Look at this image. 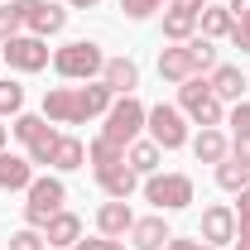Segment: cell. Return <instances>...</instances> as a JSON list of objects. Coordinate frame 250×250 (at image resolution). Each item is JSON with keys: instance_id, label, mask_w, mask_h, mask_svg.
I'll return each mask as SVG.
<instances>
[{"instance_id": "6da1fadb", "label": "cell", "mask_w": 250, "mask_h": 250, "mask_svg": "<svg viewBox=\"0 0 250 250\" xmlns=\"http://www.w3.org/2000/svg\"><path fill=\"white\" fill-rule=\"evenodd\" d=\"M145 116H149V111H145L135 96H121V101H111V111H106V130H101V135H106L111 145L130 149V145H135V135L145 130Z\"/></svg>"}, {"instance_id": "7a4b0ae2", "label": "cell", "mask_w": 250, "mask_h": 250, "mask_svg": "<svg viewBox=\"0 0 250 250\" xmlns=\"http://www.w3.org/2000/svg\"><path fill=\"white\" fill-rule=\"evenodd\" d=\"M178 106H183V111L202 125V130L221 125V101H217V92H212V82H202V77L178 82Z\"/></svg>"}, {"instance_id": "3957f363", "label": "cell", "mask_w": 250, "mask_h": 250, "mask_svg": "<svg viewBox=\"0 0 250 250\" xmlns=\"http://www.w3.org/2000/svg\"><path fill=\"white\" fill-rule=\"evenodd\" d=\"M145 197L154 202L159 212H178V207L192 202V178H188V173H149Z\"/></svg>"}, {"instance_id": "277c9868", "label": "cell", "mask_w": 250, "mask_h": 250, "mask_svg": "<svg viewBox=\"0 0 250 250\" xmlns=\"http://www.w3.org/2000/svg\"><path fill=\"white\" fill-rule=\"evenodd\" d=\"M15 135L29 145V164H48L53 159L58 130L48 125V116H15Z\"/></svg>"}, {"instance_id": "5b68a950", "label": "cell", "mask_w": 250, "mask_h": 250, "mask_svg": "<svg viewBox=\"0 0 250 250\" xmlns=\"http://www.w3.org/2000/svg\"><path fill=\"white\" fill-rule=\"evenodd\" d=\"M145 125H149V135H154L159 149H183L188 145V125H183V111H178V106H164V101H159L154 111L145 116Z\"/></svg>"}, {"instance_id": "8992f818", "label": "cell", "mask_w": 250, "mask_h": 250, "mask_svg": "<svg viewBox=\"0 0 250 250\" xmlns=\"http://www.w3.org/2000/svg\"><path fill=\"white\" fill-rule=\"evenodd\" d=\"M53 67H58L62 77H96L101 67H106V58H101V48L96 43H67V48H58L53 53Z\"/></svg>"}, {"instance_id": "52a82bcc", "label": "cell", "mask_w": 250, "mask_h": 250, "mask_svg": "<svg viewBox=\"0 0 250 250\" xmlns=\"http://www.w3.org/2000/svg\"><path fill=\"white\" fill-rule=\"evenodd\" d=\"M62 183L58 178H34L29 183V202H24V221L29 226H43V221L53 217V212H62Z\"/></svg>"}, {"instance_id": "ba28073f", "label": "cell", "mask_w": 250, "mask_h": 250, "mask_svg": "<svg viewBox=\"0 0 250 250\" xmlns=\"http://www.w3.org/2000/svg\"><path fill=\"white\" fill-rule=\"evenodd\" d=\"M5 58H10V67H20V72H39V67H48V43L39 34H15L5 43Z\"/></svg>"}, {"instance_id": "9c48e42d", "label": "cell", "mask_w": 250, "mask_h": 250, "mask_svg": "<svg viewBox=\"0 0 250 250\" xmlns=\"http://www.w3.org/2000/svg\"><path fill=\"white\" fill-rule=\"evenodd\" d=\"M207 62L197 58V43L188 39L183 48H164L159 53V77H168V82H188V77H197Z\"/></svg>"}, {"instance_id": "30bf717a", "label": "cell", "mask_w": 250, "mask_h": 250, "mask_svg": "<svg viewBox=\"0 0 250 250\" xmlns=\"http://www.w3.org/2000/svg\"><path fill=\"white\" fill-rule=\"evenodd\" d=\"M20 5V15H24V24H29L39 39H48V34H58L67 24V15H62L53 0H15Z\"/></svg>"}, {"instance_id": "8fae6325", "label": "cell", "mask_w": 250, "mask_h": 250, "mask_svg": "<svg viewBox=\"0 0 250 250\" xmlns=\"http://www.w3.org/2000/svg\"><path fill=\"white\" fill-rule=\"evenodd\" d=\"M202 0H168V15H164V39H173V43H188L192 29H197V10Z\"/></svg>"}, {"instance_id": "7c38bea8", "label": "cell", "mask_w": 250, "mask_h": 250, "mask_svg": "<svg viewBox=\"0 0 250 250\" xmlns=\"http://www.w3.org/2000/svg\"><path fill=\"white\" fill-rule=\"evenodd\" d=\"M202 241H207V246L236 241V212H231V207H207V212H202Z\"/></svg>"}, {"instance_id": "4fadbf2b", "label": "cell", "mask_w": 250, "mask_h": 250, "mask_svg": "<svg viewBox=\"0 0 250 250\" xmlns=\"http://www.w3.org/2000/svg\"><path fill=\"white\" fill-rule=\"evenodd\" d=\"M96 226H101V236H130V226H135V212H130V202L125 197H111L101 212H96Z\"/></svg>"}, {"instance_id": "5bb4252c", "label": "cell", "mask_w": 250, "mask_h": 250, "mask_svg": "<svg viewBox=\"0 0 250 250\" xmlns=\"http://www.w3.org/2000/svg\"><path fill=\"white\" fill-rule=\"evenodd\" d=\"M43 116L53 125H77V87H53L43 96Z\"/></svg>"}, {"instance_id": "9a60e30c", "label": "cell", "mask_w": 250, "mask_h": 250, "mask_svg": "<svg viewBox=\"0 0 250 250\" xmlns=\"http://www.w3.org/2000/svg\"><path fill=\"white\" fill-rule=\"evenodd\" d=\"M111 101H116V92H111L106 82L77 87V125H82V121H92V116H101V111H111Z\"/></svg>"}, {"instance_id": "2e32d148", "label": "cell", "mask_w": 250, "mask_h": 250, "mask_svg": "<svg viewBox=\"0 0 250 250\" xmlns=\"http://www.w3.org/2000/svg\"><path fill=\"white\" fill-rule=\"evenodd\" d=\"M43 241L48 246H77L82 241V221L72 217V212H53V217L43 221Z\"/></svg>"}, {"instance_id": "e0dca14e", "label": "cell", "mask_w": 250, "mask_h": 250, "mask_svg": "<svg viewBox=\"0 0 250 250\" xmlns=\"http://www.w3.org/2000/svg\"><path fill=\"white\" fill-rule=\"evenodd\" d=\"M101 82H106L116 96H130V92H135V82H140V67H135L130 58H111L106 67H101Z\"/></svg>"}, {"instance_id": "ac0fdd59", "label": "cell", "mask_w": 250, "mask_h": 250, "mask_svg": "<svg viewBox=\"0 0 250 250\" xmlns=\"http://www.w3.org/2000/svg\"><path fill=\"white\" fill-rule=\"evenodd\" d=\"M130 246H135V250H159V246H168V226H164V217L135 221V226H130Z\"/></svg>"}, {"instance_id": "d6986e66", "label": "cell", "mask_w": 250, "mask_h": 250, "mask_svg": "<svg viewBox=\"0 0 250 250\" xmlns=\"http://www.w3.org/2000/svg\"><path fill=\"white\" fill-rule=\"evenodd\" d=\"M34 183V168H29V159H20V154H5L0 149V188H29Z\"/></svg>"}, {"instance_id": "ffe728a7", "label": "cell", "mask_w": 250, "mask_h": 250, "mask_svg": "<svg viewBox=\"0 0 250 250\" xmlns=\"http://www.w3.org/2000/svg\"><path fill=\"white\" fill-rule=\"evenodd\" d=\"M135 178H140V173H135L130 164H116V168H101V173H96V183L106 188L111 197H130V192H135Z\"/></svg>"}, {"instance_id": "44dd1931", "label": "cell", "mask_w": 250, "mask_h": 250, "mask_svg": "<svg viewBox=\"0 0 250 250\" xmlns=\"http://www.w3.org/2000/svg\"><path fill=\"white\" fill-rule=\"evenodd\" d=\"M212 92H217V101H241L246 72H241V67H217V72H212Z\"/></svg>"}, {"instance_id": "7402d4cb", "label": "cell", "mask_w": 250, "mask_h": 250, "mask_svg": "<svg viewBox=\"0 0 250 250\" xmlns=\"http://www.w3.org/2000/svg\"><path fill=\"white\" fill-rule=\"evenodd\" d=\"M192 154H197V164H221V159H226V135H221L217 125L202 130V135L192 140Z\"/></svg>"}, {"instance_id": "603a6c76", "label": "cell", "mask_w": 250, "mask_h": 250, "mask_svg": "<svg viewBox=\"0 0 250 250\" xmlns=\"http://www.w3.org/2000/svg\"><path fill=\"white\" fill-rule=\"evenodd\" d=\"M202 39H221V34H231V24H236V15L226 10V5H202Z\"/></svg>"}, {"instance_id": "cb8c5ba5", "label": "cell", "mask_w": 250, "mask_h": 250, "mask_svg": "<svg viewBox=\"0 0 250 250\" xmlns=\"http://www.w3.org/2000/svg\"><path fill=\"white\" fill-rule=\"evenodd\" d=\"M82 159H87V149H82V140H72V135H58V145H53V168H82Z\"/></svg>"}, {"instance_id": "d4e9b609", "label": "cell", "mask_w": 250, "mask_h": 250, "mask_svg": "<svg viewBox=\"0 0 250 250\" xmlns=\"http://www.w3.org/2000/svg\"><path fill=\"white\" fill-rule=\"evenodd\" d=\"M217 183L226 188V192L250 188V164H241V159H221V164H217Z\"/></svg>"}, {"instance_id": "484cf974", "label": "cell", "mask_w": 250, "mask_h": 250, "mask_svg": "<svg viewBox=\"0 0 250 250\" xmlns=\"http://www.w3.org/2000/svg\"><path fill=\"white\" fill-rule=\"evenodd\" d=\"M159 154H164V149H159L154 140H149V145H140V140H135V145L125 149V164H130L135 173H154V168H159Z\"/></svg>"}, {"instance_id": "4316f807", "label": "cell", "mask_w": 250, "mask_h": 250, "mask_svg": "<svg viewBox=\"0 0 250 250\" xmlns=\"http://www.w3.org/2000/svg\"><path fill=\"white\" fill-rule=\"evenodd\" d=\"M87 159H92V164H96V173H101V168H116V164H125V149H121V145H111V140L101 135L92 149H87Z\"/></svg>"}, {"instance_id": "83f0119b", "label": "cell", "mask_w": 250, "mask_h": 250, "mask_svg": "<svg viewBox=\"0 0 250 250\" xmlns=\"http://www.w3.org/2000/svg\"><path fill=\"white\" fill-rule=\"evenodd\" d=\"M20 29H24V15H20V5H15V0H10V5H0V43H10Z\"/></svg>"}, {"instance_id": "f1b7e54d", "label": "cell", "mask_w": 250, "mask_h": 250, "mask_svg": "<svg viewBox=\"0 0 250 250\" xmlns=\"http://www.w3.org/2000/svg\"><path fill=\"white\" fill-rule=\"evenodd\" d=\"M24 106V87L20 82H0V116H20Z\"/></svg>"}, {"instance_id": "f546056e", "label": "cell", "mask_w": 250, "mask_h": 250, "mask_svg": "<svg viewBox=\"0 0 250 250\" xmlns=\"http://www.w3.org/2000/svg\"><path fill=\"white\" fill-rule=\"evenodd\" d=\"M236 241H250V188H241V207H236Z\"/></svg>"}, {"instance_id": "4dcf8cb0", "label": "cell", "mask_w": 250, "mask_h": 250, "mask_svg": "<svg viewBox=\"0 0 250 250\" xmlns=\"http://www.w3.org/2000/svg\"><path fill=\"white\" fill-rule=\"evenodd\" d=\"M164 0H121V10H125V20H149Z\"/></svg>"}, {"instance_id": "1f68e13d", "label": "cell", "mask_w": 250, "mask_h": 250, "mask_svg": "<svg viewBox=\"0 0 250 250\" xmlns=\"http://www.w3.org/2000/svg\"><path fill=\"white\" fill-rule=\"evenodd\" d=\"M231 43H236L241 53H250V10H246V15H236V24H231Z\"/></svg>"}, {"instance_id": "d6a6232c", "label": "cell", "mask_w": 250, "mask_h": 250, "mask_svg": "<svg viewBox=\"0 0 250 250\" xmlns=\"http://www.w3.org/2000/svg\"><path fill=\"white\" fill-rule=\"evenodd\" d=\"M43 246H48V241H43L39 231H15V236H10V250H43Z\"/></svg>"}, {"instance_id": "836d02e7", "label": "cell", "mask_w": 250, "mask_h": 250, "mask_svg": "<svg viewBox=\"0 0 250 250\" xmlns=\"http://www.w3.org/2000/svg\"><path fill=\"white\" fill-rule=\"evenodd\" d=\"M231 125H236V135H250V101H241V106H236Z\"/></svg>"}, {"instance_id": "e575fe53", "label": "cell", "mask_w": 250, "mask_h": 250, "mask_svg": "<svg viewBox=\"0 0 250 250\" xmlns=\"http://www.w3.org/2000/svg\"><path fill=\"white\" fill-rule=\"evenodd\" d=\"M77 250H125V246L111 241V236H101V241H77Z\"/></svg>"}, {"instance_id": "d590c367", "label": "cell", "mask_w": 250, "mask_h": 250, "mask_svg": "<svg viewBox=\"0 0 250 250\" xmlns=\"http://www.w3.org/2000/svg\"><path fill=\"white\" fill-rule=\"evenodd\" d=\"M231 159L250 164V135H236V145H231Z\"/></svg>"}, {"instance_id": "8d00e7d4", "label": "cell", "mask_w": 250, "mask_h": 250, "mask_svg": "<svg viewBox=\"0 0 250 250\" xmlns=\"http://www.w3.org/2000/svg\"><path fill=\"white\" fill-rule=\"evenodd\" d=\"M226 10H231V15H246V10H250V0H231Z\"/></svg>"}, {"instance_id": "74e56055", "label": "cell", "mask_w": 250, "mask_h": 250, "mask_svg": "<svg viewBox=\"0 0 250 250\" xmlns=\"http://www.w3.org/2000/svg\"><path fill=\"white\" fill-rule=\"evenodd\" d=\"M183 250H217V246H207V241H202V246H197V241H183Z\"/></svg>"}, {"instance_id": "f35d334b", "label": "cell", "mask_w": 250, "mask_h": 250, "mask_svg": "<svg viewBox=\"0 0 250 250\" xmlns=\"http://www.w3.org/2000/svg\"><path fill=\"white\" fill-rule=\"evenodd\" d=\"M67 5H77V10H92L96 0H67Z\"/></svg>"}, {"instance_id": "ab89813d", "label": "cell", "mask_w": 250, "mask_h": 250, "mask_svg": "<svg viewBox=\"0 0 250 250\" xmlns=\"http://www.w3.org/2000/svg\"><path fill=\"white\" fill-rule=\"evenodd\" d=\"M236 250H250V241H236Z\"/></svg>"}, {"instance_id": "60d3db41", "label": "cell", "mask_w": 250, "mask_h": 250, "mask_svg": "<svg viewBox=\"0 0 250 250\" xmlns=\"http://www.w3.org/2000/svg\"><path fill=\"white\" fill-rule=\"evenodd\" d=\"M0 145H5V125H0Z\"/></svg>"}]
</instances>
